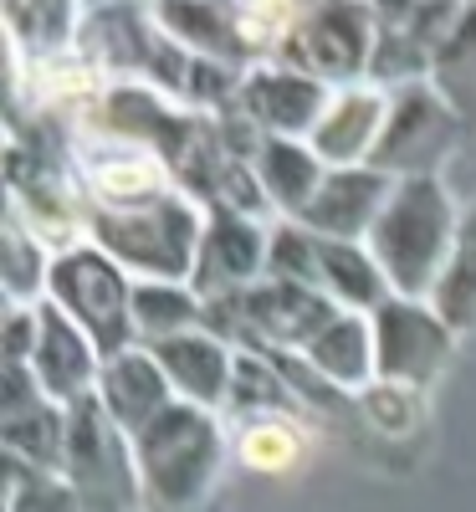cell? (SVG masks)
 <instances>
[{
    "mask_svg": "<svg viewBox=\"0 0 476 512\" xmlns=\"http://www.w3.org/2000/svg\"><path fill=\"white\" fill-rule=\"evenodd\" d=\"M308 41H313V57H318L328 72H354V67L364 62V47H369L364 21H359V11H349V6H328V11L313 21Z\"/></svg>",
    "mask_w": 476,
    "mask_h": 512,
    "instance_id": "3957f363",
    "label": "cell"
},
{
    "mask_svg": "<svg viewBox=\"0 0 476 512\" xmlns=\"http://www.w3.org/2000/svg\"><path fill=\"white\" fill-rule=\"evenodd\" d=\"M154 180H159V169H154V159L149 154H128V159H103L98 164V190L103 195H144V190H154Z\"/></svg>",
    "mask_w": 476,
    "mask_h": 512,
    "instance_id": "5b68a950",
    "label": "cell"
},
{
    "mask_svg": "<svg viewBox=\"0 0 476 512\" xmlns=\"http://www.w3.org/2000/svg\"><path fill=\"white\" fill-rule=\"evenodd\" d=\"M267 175H272V185H277V195H302L308 190V180H313V164H308V154L302 149H287V144H272L267 149Z\"/></svg>",
    "mask_w": 476,
    "mask_h": 512,
    "instance_id": "8992f818",
    "label": "cell"
},
{
    "mask_svg": "<svg viewBox=\"0 0 476 512\" xmlns=\"http://www.w3.org/2000/svg\"><path fill=\"white\" fill-rule=\"evenodd\" d=\"M379 123V98L374 93H343L328 118L318 123V149L328 159H359L369 149V134Z\"/></svg>",
    "mask_w": 476,
    "mask_h": 512,
    "instance_id": "7a4b0ae2",
    "label": "cell"
},
{
    "mask_svg": "<svg viewBox=\"0 0 476 512\" xmlns=\"http://www.w3.org/2000/svg\"><path fill=\"white\" fill-rule=\"evenodd\" d=\"M297 456V441L287 431H277V425H262V431L246 436V461L251 466H287Z\"/></svg>",
    "mask_w": 476,
    "mask_h": 512,
    "instance_id": "52a82bcc",
    "label": "cell"
},
{
    "mask_svg": "<svg viewBox=\"0 0 476 512\" xmlns=\"http://www.w3.org/2000/svg\"><path fill=\"white\" fill-rule=\"evenodd\" d=\"M246 103H251V113L262 118V123L302 128V123H313L323 93H318V82H308V77L262 72V77H251V82H246Z\"/></svg>",
    "mask_w": 476,
    "mask_h": 512,
    "instance_id": "6da1fadb",
    "label": "cell"
},
{
    "mask_svg": "<svg viewBox=\"0 0 476 512\" xmlns=\"http://www.w3.org/2000/svg\"><path fill=\"white\" fill-rule=\"evenodd\" d=\"M169 359H180L185 364V384L190 390H215L221 384V359H215L210 349H169Z\"/></svg>",
    "mask_w": 476,
    "mask_h": 512,
    "instance_id": "ba28073f",
    "label": "cell"
},
{
    "mask_svg": "<svg viewBox=\"0 0 476 512\" xmlns=\"http://www.w3.org/2000/svg\"><path fill=\"white\" fill-rule=\"evenodd\" d=\"M374 180H364V175H343V180H333L328 190H323V205H318V221L323 226H359L364 216H369V200H374Z\"/></svg>",
    "mask_w": 476,
    "mask_h": 512,
    "instance_id": "277c9868",
    "label": "cell"
}]
</instances>
